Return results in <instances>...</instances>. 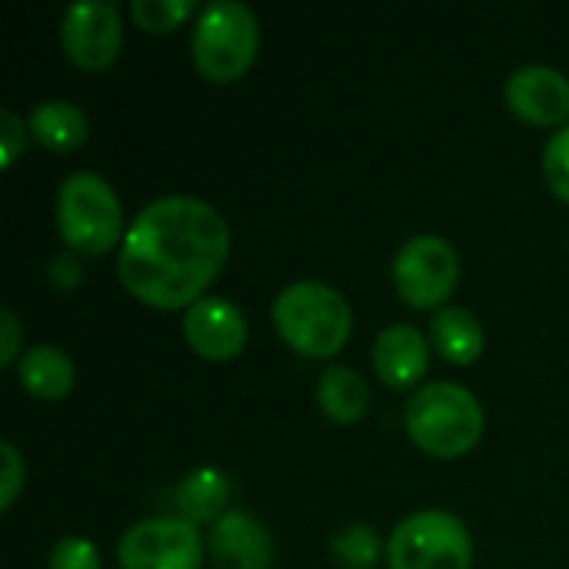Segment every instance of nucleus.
<instances>
[{"instance_id":"1","label":"nucleus","mask_w":569,"mask_h":569,"mask_svg":"<svg viewBox=\"0 0 569 569\" xmlns=\"http://www.w3.org/2000/svg\"><path fill=\"white\" fill-rule=\"evenodd\" d=\"M230 253L223 213L187 193L150 200L123 233L117 273L127 293L160 310H187L207 297Z\"/></svg>"},{"instance_id":"2","label":"nucleus","mask_w":569,"mask_h":569,"mask_svg":"<svg viewBox=\"0 0 569 569\" xmlns=\"http://www.w3.org/2000/svg\"><path fill=\"white\" fill-rule=\"evenodd\" d=\"M273 327L290 350L320 360L347 347L353 310L337 287L320 280H297L273 297Z\"/></svg>"},{"instance_id":"3","label":"nucleus","mask_w":569,"mask_h":569,"mask_svg":"<svg viewBox=\"0 0 569 569\" xmlns=\"http://www.w3.org/2000/svg\"><path fill=\"white\" fill-rule=\"evenodd\" d=\"M403 423L410 440L423 453L437 460H457L480 443L487 420L480 400L467 387L450 380H433L407 400Z\"/></svg>"},{"instance_id":"4","label":"nucleus","mask_w":569,"mask_h":569,"mask_svg":"<svg viewBox=\"0 0 569 569\" xmlns=\"http://www.w3.org/2000/svg\"><path fill=\"white\" fill-rule=\"evenodd\" d=\"M57 233L60 240L83 253L100 257L123 243V207L117 190L93 170H73L63 177L57 200H53Z\"/></svg>"},{"instance_id":"5","label":"nucleus","mask_w":569,"mask_h":569,"mask_svg":"<svg viewBox=\"0 0 569 569\" xmlns=\"http://www.w3.org/2000/svg\"><path fill=\"white\" fill-rule=\"evenodd\" d=\"M260 50V23L257 13L240 0H213L207 3L190 30V53L197 70L213 83L240 80Z\"/></svg>"},{"instance_id":"6","label":"nucleus","mask_w":569,"mask_h":569,"mask_svg":"<svg viewBox=\"0 0 569 569\" xmlns=\"http://www.w3.org/2000/svg\"><path fill=\"white\" fill-rule=\"evenodd\" d=\"M390 569H473V540L460 517L420 510L397 523L387 540Z\"/></svg>"},{"instance_id":"7","label":"nucleus","mask_w":569,"mask_h":569,"mask_svg":"<svg viewBox=\"0 0 569 569\" xmlns=\"http://www.w3.org/2000/svg\"><path fill=\"white\" fill-rule=\"evenodd\" d=\"M460 283V253L437 233L410 237L393 257V287L417 310H440Z\"/></svg>"},{"instance_id":"8","label":"nucleus","mask_w":569,"mask_h":569,"mask_svg":"<svg viewBox=\"0 0 569 569\" xmlns=\"http://www.w3.org/2000/svg\"><path fill=\"white\" fill-rule=\"evenodd\" d=\"M117 560L120 569H200L203 537L183 517H150L120 537Z\"/></svg>"},{"instance_id":"9","label":"nucleus","mask_w":569,"mask_h":569,"mask_svg":"<svg viewBox=\"0 0 569 569\" xmlns=\"http://www.w3.org/2000/svg\"><path fill=\"white\" fill-rule=\"evenodd\" d=\"M60 43L67 60L80 70L110 67L123 47V23L117 3L110 0L70 3L60 17Z\"/></svg>"},{"instance_id":"10","label":"nucleus","mask_w":569,"mask_h":569,"mask_svg":"<svg viewBox=\"0 0 569 569\" xmlns=\"http://www.w3.org/2000/svg\"><path fill=\"white\" fill-rule=\"evenodd\" d=\"M247 317L227 297H203L183 313V340L203 360H233L247 347Z\"/></svg>"},{"instance_id":"11","label":"nucleus","mask_w":569,"mask_h":569,"mask_svg":"<svg viewBox=\"0 0 569 569\" xmlns=\"http://www.w3.org/2000/svg\"><path fill=\"white\" fill-rule=\"evenodd\" d=\"M503 97L507 107L533 127H557L569 117V77L557 67L530 63L513 70Z\"/></svg>"},{"instance_id":"12","label":"nucleus","mask_w":569,"mask_h":569,"mask_svg":"<svg viewBox=\"0 0 569 569\" xmlns=\"http://www.w3.org/2000/svg\"><path fill=\"white\" fill-rule=\"evenodd\" d=\"M373 370L390 390H407L423 380L430 367V340L410 323H393L373 340Z\"/></svg>"},{"instance_id":"13","label":"nucleus","mask_w":569,"mask_h":569,"mask_svg":"<svg viewBox=\"0 0 569 569\" xmlns=\"http://www.w3.org/2000/svg\"><path fill=\"white\" fill-rule=\"evenodd\" d=\"M210 553L220 569H267L273 547L263 523H257L250 513L230 510L210 530Z\"/></svg>"},{"instance_id":"14","label":"nucleus","mask_w":569,"mask_h":569,"mask_svg":"<svg viewBox=\"0 0 569 569\" xmlns=\"http://www.w3.org/2000/svg\"><path fill=\"white\" fill-rule=\"evenodd\" d=\"M17 380H20V387L33 400L57 403V400H63L73 390L77 370H73V360L60 347L37 343V347H27L23 350L20 363H17Z\"/></svg>"},{"instance_id":"15","label":"nucleus","mask_w":569,"mask_h":569,"mask_svg":"<svg viewBox=\"0 0 569 569\" xmlns=\"http://www.w3.org/2000/svg\"><path fill=\"white\" fill-rule=\"evenodd\" d=\"M483 327L467 307H440L430 320V347L457 367H470L483 353Z\"/></svg>"},{"instance_id":"16","label":"nucleus","mask_w":569,"mask_h":569,"mask_svg":"<svg viewBox=\"0 0 569 569\" xmlns=\"http://www.w3.org/2000/svg\"><path fill=\"white\" fill-rule=\"evenodd\" d=\"M27 127L30 137L53 153H73L77 147H83L90 133L87 113L73 100H40L30 110Z\"/></svg>"},{"instance_id":"17","label":"nucleus","mask_w":569,"mask_h":569,"mask_svg":"<svg viewBox=\"0 0 569 569\" xmlns=\"http://www.w3.org/2000/svg\"><path fill=\"white\" fill-rule=\"evenodd\" d=\"M173 507L177 517L197 523H217L220 517H227L230 510V480L213 470V467H200L193 473H187L177 490H173Z\"/></svg>"},{"instance_id":"18","label":"nucleus","mask_w":569,"mask_h":569,"mask_svg":"<svg viewBox=\"0 0 569 569\" xmlns=\"http://www.w3.org/2000/svg\"><path fill=\"white\" fill-rule=\"evenodd\" d=\"M317 403L323 410L327 420L350 427L357 423L367 407H370V387L367 380L353 370V367H327L320 383H317Z\"/></svg>"},{"instance_id":"19","label":"nucleus","mask_w":569,"mask_h":569,"mask_svg":"<svg viewBox=\"0 0 569 569\" xmlns=\"http://www.w3.org/2000/svg\"><path fill=\"white\" fill-rule=\"evenodd\" d=\"M383 553H387V547L380 543L377 530L367 523L340 527L330 537V560L340 569H373Z\"/></svg>"},{"instance_id":"20","label":"nucleus","mask_w":569,"mask_h":569,"mask_svg":"<svg viewBox=\"0 0 569 569\" xmlns=\"http://www.w3.org/2000/svg\"><path fill=\"white\" fill-rule=\"evenodd\" d=\"M193 13V0H130V17L147 33H170Z\"/></svg>"},{"instance_id":"21","label":"nucleus","mask_w":569,"mask_h":569,"mask_svg":"<svg viewBox=\"0 0 569 569\" xmlns=\"http://www.w3.org/2000/svg\"><path fill=\"white\" fill-rule=\"evenodd\" d=\"M543 177L550 190L569 203V123L560 127L543 147Z\"/></svg>"},{"instance_id":"22","label":"nucleus","mask_w":569,"mask_h":569,"mask_svg":"<svg viewBox=\"0 0 569 569\" xmlns=\"http://www.w3.org/2000/svg\"><path fill=\"white\" fill-rule=\"evenodd\" d=\"M50 569H100V550L83 537H63L50 547Z\"/></svg>"},{"instance_id":"23","label":"nucleus","mask_w":569,"mask_h":569,"mask_svg":"<svg viewBox=\"0 0 569 569\" xmlns=\"http://www.w3.org/2000/svg\"><path fill=\"white\" fill-rule=\"evenodd\" d=\"M0 463H3V473H0V510L7 513L17 503V497H20V490L27 483V463H23L20 450L10 440L0 443Z\"/></svg>"},{"instance_id":"24","label":"nucleus","mask_w":569,"mask_h":569,"mask_svg":"<svg viewBox=\"0 0 569 569\" xmlns=\"http://www.w3.org/2000/svg\"><path fill=\"white\" fill-rule=\"evenodd\" d=\"M27 133H30V127H27V120H20L13 110H0V147H3V160H0V167L3 170H10L17 160H20V153H23V147H27Z\"/></svg>"},{"instance_id":"25","label":"nucleus","mask_w":569,"mask_h":569,"mask_svg":"<svg viewBox=\"0 0 569 569\" xmlns=\"http://www.w3.org/2000/svg\"><path fill=\"white\" fill-rule=\"evenodd\" d=\"M23 327L17 320V313L10 307L0 310V363L10 367V363H20L23 357Z\"/></svg>"},{"instance_id":"26","label":"nucleus","mask_w":569,"mask_h":569,"mask_svg":"<svg viewBox=\"0 0 569 569\" xmlns=\"http://www.w3.org/2000/svg\"><path fill=\"white\" fill-rule=\"evenodd\" d=\"M47 280L57 287V290H73L80 280H83V270H80V260L73 257V253H57V257H50V263H47Z\"/></svg>"}]
</instances>
